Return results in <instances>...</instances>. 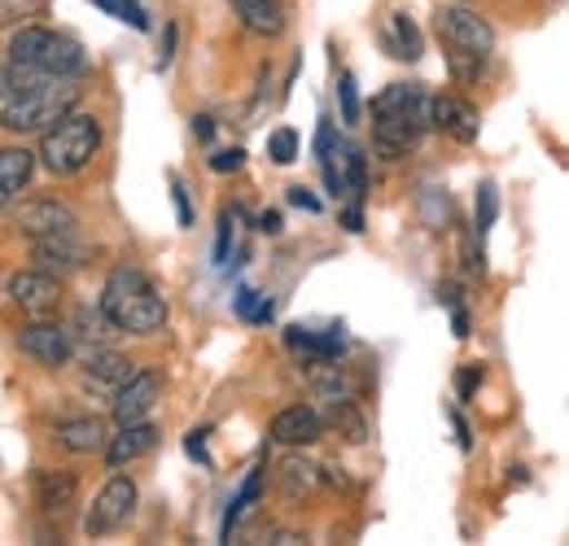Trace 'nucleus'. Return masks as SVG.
<instances>
[{"instance_id": "nucleus-1", "label": "nucleus", "mask_w": 569, "mask_h": 546, "mask_svg": "<svg viewBox=\"0 0 569 546\" xmlns=\"http://www.w3.org/2000/svg\"><path fill=\"white\" fill-rule=\"evenodd\" d=\"M101 320L119 333L149 337L167 324V302L149 284V275H141L137 267H114L106 289H101Z\"/></svg>"}, {"instance_id": "nucleus-2", "label": "nucleus", "mask_w": 569, "mask_h": 546, "mask_svg": "<svg viewBox=\"0 0 569 546\" xmlns=\"http://www.w3.org/2000/svg\"><path fill=\"white\" fill-rule=\"evenodd\" d=\"M9 62L40 70L49 79H74V74L88 70V53H83V44L74 36L49 31V27H22L9 40Z\"/></svg>"}, {"instance_id": "nucleus-3", "label": "nucleus", "mask_w": 569, "mask_h": 546, "mask_svg": "<svg viewBox=\"0 0 569 546\" xmlns=\"http://www.w3.org/2000/svg\"><path fill=\"white\" fill-rule=\"evenodd\" d=\"M101 149V123L92 114H62L44 140H40V158L53 175H79Z\"/></svg>"}, {"instance_id": "nucleus-4", "label": "nucleus", "mask_w": 569, "mask_h": 546, "mask_svg": "<svg viewBox=\"0 0 569 546\" xmlns=\"http://www.w3.org/2000/svg\"><path fill=\"white\" fill-rule=\"evenodd\" d=\"M74 101H79V88H74L71 79H49L40 92H31V97H22V101H4L0 128H4V132H18V136H27V132H49L62 114H71Z\"/></svg>"}, {"instance_id": "nucleus-5", "label": "nucleus", "mask_w": 569, "mask_h": 546, "mask_svg": "<svg viewBox=\"0 0 569 546\" xmlns=\"http://www.w3.org/2000/svg\"><path fill=\"white\" fill-rule=\"evenodd\" d=\"M433 27H438L442 44L456 49V53L491 58V49H496V31H491V22H487L482 13H473V9H465V4H442V9L433 13Z\"/></svg>"}, {"instance_id": "nucleus-6", "label": "nucleus", "mask_w": 569, "mask_h": 546, "mask_svg": "<svg viewBox=\"0 0 569 546\" xmlns=\"http://www.w3.org/2000/svg\"><path fill=\"white\" fill-rule=\"evenodd\" d=\"M372 123H408L417 132L433 128V97L426 83H390L377 101H372Z\"/></svg>"}, {"instance_id": "nucleus-7", "label": "nucleus", "mask_w": 569, "mask_h": 546, "mask_svg": "<svg viewBox=\"0 0 569 546\" xmlns=\"http://www.w3.org/2000/svg\"><path fill=\"white\" fill-rule=\"evenodd\" d=\"M132 512H137V485H132V477H110L106 481V489L97 494L88 520H83V534H88V538L114 534L119 525L132 520Z\"/></svg>"}, {"instance_id": "nucleus-8", "label": "nucleus", "mask_w": 569, "mask_h": 546, "mask_svg": "<svg viewBox=\"0 0 569 546\" xmlns=\"http://www.w3.org/2000/svg\"><path fill=\"white\" fill-rule=\"evenodd\" d=\"M18 228L31 236V241H44V236H67L79 232V214L58 198H36L18 210Z\"/></svg>"}, {"instance_id": "nucleus-9", "label": "nucleus", "mask_w": 569, "mask_h": 546, "mask_svg": "<svg viewBox=\"0 0 569 546\" xmlns=\"http://www.w3.org/2000/svg\"><path fill=\"white\" fill-rule=\"evenodd\" d=\"M4 293H9V302H18L31 315H49L62 302V280L53 272H18L4 280Z\"/></svg>"}, {"instance_id": "nucleus-10", "label": "nucleus", "mask_w": 569, "mask_h": 546, "mask_svg": "<svg viewBox=\"0 0 569 546\" xmlns=\"http://www.w3.org/2000/svg\"><path fill=\"white\" fill-rule=\"evenodd\" d=\"M325 415L316 407H307V403H298V407H284L272 415V424H268V433H272V442H281V446H316L320 437H325Z\"/></svg>"}, {"instance_id": "nucleus-11", "label": "nucleus", "mask_w": 569, "mask_h": 546, "mask_svg": "<svg viewBox=\"0 0 569 546\" xmlns=\"http://www.w3.org/2000/svg\"><path fill=\"white\" fill-rule=\"evenodd\" d=\"M18 350L31 354V358L44 363V367H62V363L71 358V333L58 328V324H49V320H36V324H27V328L18 333Z\"/></svg>"}, {"instance_id": "nucleus-12", "label": "nucleus", "mask_w": 569, "mask_h": 546, "mask_svg": "<svg viewBox=\"0 0 569 546\" xmlns=\"http://www.w3.org/2000/svg\"><path fill=\"white\" fill-rule=\"evenodd\" d=\"M153 446H158V428L144 424V419H128L114 437H106V459H110V468L119 473V468L137 464L141 455H149Z\"/></svg>"}, {"instance_id": "nucleus-13", "label": "nucleus", "mask_w": 569, "mask_h": 546, "mask_svg": "<svg viewBox=\"0 0 569 546\" xmlns=\"http://www.w3.org/2000/svg\"><path fill=\"white\" fill-rule=\"evenodd\" d=\"M36 259L44 263V272H79V267H88L92 245H88V241H79V232H67V236H44V241H36Z\"/></svg>"}, {"instance_id": "nucleus-14", "label": "nucleus", "mask_w": 569, "mask_h": 546, "mask_svg": "<svg viewBox=\"0 0 569 546\" xmlns=\"http://www.w3.org/2000/svg\"><path fill=\"white\" fill-rule=\"evenodd\" d=\"M433 128H442L451 140H460V144H473L478 132H482V119H478V110L469 105V101H460V97H433Z\"/></svg>"}, {"instance_id": "nucleus-15", "label": "nucleus", "mask_w": 569, "mask_h": 546, "mask_svg": "<svg viewBox=\"0 0 569 546\" xmlns=\"http://www.w3.org/2000/svg\"><path fill=\"white\" fill-rule=\"evenodd\" d=\"M158 372H132L123 385H119V398H114V419L128 424V419H144V411L158 403Z\"/></svg>"}, {"instance_id": "nucleus-16", "label": "nucleus", "mask_w": 569, "mask_h": 546, "mask_svg": "<svg viewBox=\"0 0 569 546\" xmlns=\"http://www.w3.org/2000/svg\"><path fill=\"white\" fill-rule=\"evenodd\" d=\"M31 485H36V503H40L49 516H67V512L74 507V498H79V481H74V473L40 468Z\"/></svg>"}, {"instance_id": "nucleus-17", "label": "nucleus", "mask_w": 569, "mask_h": 546, "mask_svg": "<svg viewBox=\"0 0 569 546\" xmlns=\"http://www.w3.org/2000/svg\"><path fill=\"white\" fill-rule=\"evenodd\" d=\"M31 171H36V153L31 149H22V144L0 149V205H9L31 184Z\"/></svg>"}, {"instance_id": "nucleus-18", "label": "nucleus", "mask_w": 569, "mask_h": 546, "mask_svg": "<svg viewBox=\"0 0 569 546\" xmlns=\"http://www.w3.org/2000/svg\"><path fill=\"white\" fill-rule=\"evenodd\" d=\"M106 424L101 419H62L58 428H53V442L62 446V451H71V455H92V451H106Z\"/></svg>"}, {"instance_id": "nucleus-19", "label": "nucleus", "mask_w": 569, "mask_h": 546, "mask_svg": "<svg viewBox=\"0 0 569 546\" xmlns=\"http://www.w3.org/2000/svg\"><path fill=\"white\" fill-rule=\"evenodd\" d=\"M386 49H390V58H399V62H417V58L426 53L421 27H417L403 9H395V13L386 18Z\"/></svg>"}, {"instance_id": "nucleus-20", "label": "nucleus", "mask_w": 569, "mask_h": 546, "mask_svg": "<svg viewBox=\"0 0 569 546\" xmlns=\"http://www.w3.org/2000/svg\"><path fill=\"white\" fill-rule=\"evenodd\" d=\"M232 9H237V18H241V27L250 31V36H281L284 31V9L281 0H232Z\"/></svg>"}, {"instance_id": "nucleus-21", "label": "nucleus", "mask_w": 569, "mask_h": 546, "mask_svg": "<svg viewBox=\"0 0 569 546\" xmlns=\"http://www.w3.org/2000/svg\"><path fill=\"white\" fill-rule=\"evenodd\" d=\"M79 363H83L88 376H97V381H106V385H123V381L137 372L123 354H114V350H106V345H88V350L79 354Z\"/></svg>"}, {"instance_id": "nucleus-22", "label": "nucleus", "mask_w": 569, "mask_h": 546, "mask_svg": "<svg viewBox=\"0 0 569 546\" xmlns=\"http://www.w3.org/2000/svg\"><path fill=\"white\" fill-rule=\"evenodd\" d=\"M281 494L289 503H298V498H307V494H316V485H320V464H311V459H302V455H293V459H284L281 464Z\"/></svg>"}, {"instance_id": "nucleus-23", "label": "nucleus", "mask_w": 569, "mask_h": 546, "mask_svg": "<svg viewBox=\"0 0 569 546\" xmlns=\"http://www.w3.org/2000/svg\"><path fill=\"white\" fill-rule=\"evenodd\" d=\"M284 345L298 350V354H307L311 363H329V358L342 354V337H320V333H311V328H289V333H284Z\"/></svg>"}, {"instance_id": "nucleus-24", "label": "nucleus", "mask_w": 569, "mask_h": 546, "mask_svg": "<svg viewBox=\"0 0 569 546\" xmlns=\"http://www.w3.org/2000/svg\"><path fill=\"white\" fill-rule=\"evenodd\" d=\"M44 83H49V74H40V70L18 67V62H9V67H0V97H4V101H22V97H31V92H40Z\"/></svg>"}, {"instance_id": "nucleus-25", "label": "nucleus", "mask_w": 569, "mask_h": 546, "mask_svg": "<svg viewBox=\"0 0 569 546\" xmlns=\"http://www.w3.org/2000/svg\"><path fill=\"white\" fill-rule=\"evenodd\" d=\"M232 306H237V315H241L246 324H268V320L277 315V306H272V297H263L259 289H241Z\"/></svg>"}, {"instance_id": "nucleus-26", "label": "nucleus", "mask_w": 569, "mask_h": 546, "mask_svg": "<svg viewBox=\"0 0 569 546\" xmlns=\"http://www.w3.org/2000/svg\"><path fill=\"white\" fill-rule=\"evenodd\" d=\"M259 485H263V464H259V468H254V473L246 477V485H241V494H237V498L228 503V516H223V538H228V534H232V525H237V520L246 516V507H250V503L259 498Z\"/></svg>"}, {"instance_id": "nucleus-27", "label": "nucleus", "mask_w": 569, "mask_h": 546, "mask_svg": "<svg viewBox=\"0 0 569 546\" xmlns=\"http://www.w3.org/2000/svg\"><path fill=\"white\" fill-rule=\"evenodd\" d=\"M338 153H342V162H347L351 189H356L359 198H363V189H368V166H363V149H359V144H338Z\"/></svg>"}, {"instance_id": "nucleus-28", "label": "nucleus", "mask_w": 569, "mask_h": 546, "mask_svg": "<svg viewBox=\"0 0 569 546\" xmlns=\"http://www.w3.org/2000/svg\"><path fill=\"white\" fill-rule=\"evenodd\" d=\"M268 158H272L277 166H289V162L298 158V136H293L289 128H277V132L268 136Z\"/></svg>"}, {"instance_id": "nucleus-29", "label": "nucleus", "mask_w": 569, "mask_h": 546, "mask_svg": "<svg viewBox=\"0 0 569 546\" xmlns=\"http://www.w3.org/2000/svg\"><path fill=\"white\" fill-rule=\"evenodd\" d=\"M496 214H499V193H496V184H482V189H478V241H482V236L491 232Z\"/></svg>"}, {"instance_id": "nucleus-30", "label": "nucleus", "mask_w": 569, "mask_h": 546, "mask_svg": "<svg viewBox=\"0 0 569 546\" xmlns=\"http://www.w3.org/2000/svg\"><path fill=\"white\" fill-rule=\"evenodd\" d=\"M338 97H342V123H359V92H356V74H342L338 83Z\"/></svg>"}, {"instance_id": "nucleus-31", "label": "nucleus", "mask_w": 569, "mask_h": 546, "mask_svg": "<svg viewBox=\"0 0 569 546\" xmlns=\"http://www.w3.org/2000/svg\"><path fill=\"white\" fill-rule=\"evenodd\" d=\"M447 62H451V74L456 79H478V70L487 58H478V53H456V49H447Z\"/></svg>"}, {"instance_id": "nucleus-32", "label": "nucleus", "mask_w": 569, "mask_h": 546, "mask_svg": "<svg viewBox=\"0 0 569 546\" xmlns=\"http://www.w3.org/2000/svg\"><path fill=\"white\" fill-rule=\"evenodd\" d=\"M241 162H246V149H219V153H211V171H214V175L241 171Z\"/></svg>"}, {"instance_id": "nucleus-33", "label": "nucleus", "mask_w": 569, "mask_h": 546, "mask_svg": "<svg viewBox=\"0 0 569 546\" xmlns=\"http://www.w3.org/2000/svg\"><path fill=\"white\" fill-rule=\"evenodd\" d=\"M228 245H232V214H219V232H214V263H228Z\"/></svg>"}, {"instance_id": "nucleus-34", "label": "nucleus", "mask_w": 569, "mask_h": 546, "mask_svg": "<svg viewBox=\"0 0 569 546\" xmlns=\"http://www.w3.org/2000/svg\"><path fill=\"white\" fill-rule=\"evenodd\" d=\"M478 385H482V367H478V363H465V367H460V376H456V390H460V398H469Z\"/></svg>"}, {"instance_id": "nucleus-35", "label": "nucleus", "mask_w": 569, "mask_h": 546, "mask_svg": "<svg viewBox=\"0 0 569 546\" xmlns=\"http://www.w3.org/2000/svg\"><path fill=\"white\" fill-rule=\"evenodd\" d=\"M207 437H211L207 428H193V433L184 437V451H189L198 464H207V468H211V455H207Z\"/></svg>"}, {"instance_id": "nucleus-36", "label": "nucleus", "mask_w": 569, "mask_h": 546, "mask_svg": "<svg viewBox=\"0 0 569 546\" xmlns=\"http://www.w3.org/2000/svg\"><path fill=\"white\" fill-rule=\"evenodd\" d=\"M171 198H176V214H180V228H193V205H189V193L180 180H171Z\"/></svg>"}, {"instance_id": "nucleus-37", "label": "nucleus", "mask_w": 569, "mask_h": 546, "mask_svg": "<svg viewBox=\"0 0 569 546\" xmlns=\"http://www.w3.org/2000/svg\"><path fill=\"white\" fill-rule=\"evenodd\" d=\"M114 13H123V22H132L137 31H149V13H144L137 0H119V9Z\"/></svg>"}, {"instance_id": "nucleus-38", "label": "nucleus", "mask_w": 569, "mask_h": 546, "mask_svg": "<svg viewBox=\"0 0 569 546\" xmlns=\"http://www.w3.org/2000/svg\"><path fill=\"white\" fill-rule=\"evenodd\" d=\"M289 205H298V210H307V214H320V198H311L302 184L289 189Z\"/></svg>"}, {"instance_id": "nucleus-39", "label": "nucleus", "mask_w": 569, "mask_h": 546, "mask_svg": "<svg viewBox=\"0 0 569 546\" xmlns=\"http://www.w3.org/2000/svg\"><path fill=\"white\" fill-rule=\"evenodd\" d=\"M171 58H176V22H167V40H162V58H158V70L171 67Z\"/></svg>"}, {"instance_id": "nucleus-40", "label": "nucleus", "mask_w": 569, "mask_h": 546, "mask_svg": "<svg viewBox=\"0 0 569 546\" xmlns=\"http://www.w3.org/2000/svg\"><path fill=\"white\" fill-rule=\"evenodd\" d=\"M193 136H198V140H211L214 136V119L198 114V119H193Z\"/></svg>"}, {"instance_id": "nucleus-41", "label": "nucleus", "mask_w": 569, "mask_h": 546, "mask_svg": "<svg viewBox=\"0 0 569 546\" xmlns=\"http://www.w3.org/2000/svg\"><path fill=\"white\" fill-rule=\"evenodd\" d=\"M259 228H263L268 236H277V232H281V214H277V210H268V214L259 219Z\"/></svg>"}, {"instance_id": "nucleus-42", "label": "nucleus", "mask_w": 569, "mask_h": 546, "mask_svg": "<svg viewBox=\"0 0 569 546\" xmlns=\"http://www.w3.org/2000/svg\"><path fill=\"white\" fill-rule=\"evenodd\" d=\"M347 228H351V232H363V214H359V210H347Z\"/></svg>"}, {"instance_id": "nucleus-43", "label": "nucleus", "mask_w": 569, "mask_h": 546, "mask_svg": "<svg viewBox=\"0 0 569 546\" xmlns=\"http://www.w3.org/2000/svg\"><path fill=\"white\" fill-rule=\"evenodd\" d=\"M272 543H277V546H293V543H302V538H298V534H277Z\"/></svg>"}, {"instance_id": "nucleus-44", "label": "nucleus", "mask_w": 569, "mask_h": 546, "mask_svg": "<svg viewBox=\"0 0 569 546\" xmlns=\"http://www.w3.org/2000/svg\"><path fill=\"white\" fill-rule=\"evenodd\" d=\"M97 4H101L106 13H114V9H119V0H97Z\"/></svg>"}]
</instances>
